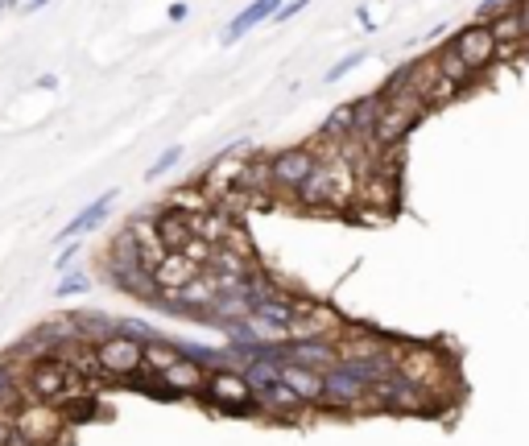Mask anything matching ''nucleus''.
<instances>
[{"mask_svg":"<svg viewBox=\"0 0 529 446\" xmlns=\"http://www.w3.org/2000/svg\"><path fill=\"white\" fill-rule=\"evenodd\" d=\"M319 166V153L310 145H290V149H278L270 157V178H273V195L278 198H298V190L306 187V178Z\"/></svg>","mask_w":529,"mask_h":446,"instance_id":"f257e3e1","label":"nucleus"},{"mask_svg":"<svg viewBox=\"0 0 529 446\" xmlns=\"http://www.w3.org/2000/svg\"><path fill=\"white\" fill-rule=\"evenodd\" d=\"M368 405H377V410H393V413H426L431 410V389H422L418 380L397 368L393 376L372 384V393H368Z\"/></svg>","mask_w":529,"mask_h":446,"instance_id":"f03ea898","label":"nucleus"},{"mask_svg":"<svg viewBox=\"0 0 529 446\" xmlns=\"http://www.w3.org/2000/svg\"><path fill=\"white\" fill-rule=\"evenodd\" d=\"M96 368L108 380H133L145 376V343L128 340V335H112L96 348Z\"/></svg>","mask_w":529,"mask_h":446,"instance_id":"7ed1b4c3","label":"nucleus"},{"mask_svg":"<svg viewBox=\"0 0 529 446\" xmlns=\"http://www.w3.org/2000/svg\"><path fill=\"white\" fill-rule=\"evenodd\" d=\"M203 397H207V401H216L219 410H228V413H232V410H236V413L260 410V405H257V393H252V384L244 380L240 368H219V372H211V376H207Z\"/></svg>","mask_w":529,"mask_h":446,"instance_id":"20e7f679","label":"nucleus"},{"mask_svg":"<svg viewBox=\"0 0 529 446\" xmlns=\"http://www.w3.org/2000/svg\"><path fill=\"white\" fill-rule=\"evenodd\" d=\"M340 314L323 302H310V298H298V314L290 322V343H306V340H340Z\"/></svg>","mask_w":529,"mask_h":446,"instance_id":"39448f33","label":"nucleus"},{"mask_svg":"<svg viewBox=\"0 0 529 446\" xmlns=\"http://www.w3.org/2000/svg\"><path fill=\"white\" fill-rule=\"evenodd\" d=\"M63 426H66V413L58 410V405H42V401H29L25 410L13 418V430L34 446H55L58 434H63Z\"/></svg>","mask_w":529,"mask_h":446,"instance_id":"423d86ee","label":"nucleus"},{"mask_svg":"<svg viewBox=\"0 0 529 446\" xmlns=\"http://www.w3.org/2000/svg\"><path fill=\"white\" fill-rule=\"evenodd\" d=\"M451 50H455L475 75L488 71V66H493L496 58H501V42H496L493 29L480 25V21H472V25L459 29V34L451 37Z\"/></svg>","mask_w":529,"mask_h":446,"instance_id":"0eeeda50","label":"nucleus"},{"mask_svg":"<svg viewBox=\"0 0 529 446\" xmlns=\"http://www.w3.org/2000/svg\"><path fill=\"white\" fill-rule=\"evenodd\" d=\"M327 380V397L323 405H331V410H360V405H368V393H372V384H364L356 372H351L348 364H335L331 372L323 376Z\"/></svg>","mask_w":529,"mask_h":446,"instance_id":"6e6552de","label":"nucleus"},{"mask_svg":"<svg viewBox=\"0 0 529 446\" xmlns=\"http://www.w3.org/2000/svg\"><path fill=\"white\" fill-rule=\"evenodd\" d=\"M207 376H211V372H207L198 360L178 356V364H170L162 376H153V380L162 384L166 397H195V393H203V389H207Z\"/></svg>","mask_w":529,"mask_h":446,"instance_id":"1a4fd4ad","label":"nucleus"},{"mask_svg":"<svg viewBox=\"0 0 529 446\" xmlns=\"http://www.w3.org/2000/svg\"><path fill=\"white\" fill-rule=\"evenodd\" d=\"M410 87L426 99V107H434V104H443V99H455L459 96L455 83L443 79L439 63H434V54H431V58H422V63H410Z\"/></svg>","mask_w":529,"mask_h":446,"instance_id":"9d476101","label":"nucleus"},{"mask_svg":"<svg viewBox=\"0 0 529 446\" xmlns=\"http://www.w3.org/2000/svg\"><path fill=\"white\" fill-rule=\"evenodd\" d=\"M112 203H117V190H104V195H99V198H91V203L83 207L79 215H71V219H66V228H63V232H58V244H75V240H79V236L96 232L99 223L108 219Z\"/></svg>","mask_w":529,"mask_h":446,"instance_id":"9b49d317","label":"nucleus"},{"mask_svg":"<svg viewBox=\"0 0 529 446\" xmlns=\"http://www.w3.org/2000/svg\"><path fill=\"white\" fill-rule=\"evenodd\" d=\"M281 5H286V0H252V5H244V9L236 13V17L224 25L219 42H224V46H232V42H240V37H249L252 29L260 25V21H273V17H278V9H281Z\"/></svg>","mask_w":529,"mask_h":446,"instance_id":"f8f14e48","label":"nucleus"},{"mask_svg":"<svg viewBox=\"0 0 529 446\" xmlns=\"http://www.w3.org/2000/svg\"><path fill=\"white\" fill-rule=\"evenodd\" d=\"M290 364H302L310 372L327 376L335 364H343V356L335 348V340H306V343H290Z\"/></svg>","mask_w":529,"mask_h":446,"instance_id":"ddd939ff","label":"nucleus"},{"mask_svg":"<svg viewBox=\"0 0 529 446\" xmlns=\"http://www.w3.org/2000/svg\"><path fill=\"white\" fill-rule=\"evenodd\" d=\"M153 277H158L162 294H178V289H187L190 281H198V277H203V265H195L187 252H170L162 265L153 269Z\"/></svg>","mask_w":529,"mask_h":446,"instance_id":"4468645a","label":"nucleus"},{"mask_svg":"<svg viewBox=\"0 0 529 446\" xmlns=\"http://www.w3.org/2000/svg\"><path fill=\"white\" fill-rule=\"evenodd\" d=\"M153 219H158V236H162L166 252L190 248V240H195V215H182V211H174V207H166V211H158Z\"/></svg>","mask_w":529,"mask_h":446,"instance_id":"2eb2a0df","label":"nucleus"},{"mask_svg":"<svg viewBox=\"0 0 529 446\" xmlns=\"http://www.w3.org/2000/svg\"><path fill=\"white\" fill-rule=\"evenodd\" d=\"M281 380H286L306 405H323V397H327L323 372H310V368H302V364H281Z\"/></svg>","mask_w":529,"mask_h":446,"instance_id":"dca6fc26","label":"nucleus"},{"mask_svg":"<svg viewBox=\"0 0 529 446\" xmlns=\"http://www.w3.org/2000/svg\"><path fill=\"white\" fill-rule=\"evenodd\" d=\"M257 405H260V413H273V418H302L306 413V401L290 389L286 380H278L273 389L257 393Z\"/></svg>","mask_w":529,"mask_h":446,"instance_id":"f3484780","label":"nucleus"},{"mask_svg":"<svg viewBox=\"0 0 529 446\" xmlns=\"http://www.w3.org/2000/svg\"><path fill=\"white\" fill-rule=\"evenodd\" d=\"M75 327H79V340L99 348L104 340L120 335V319H108V314H91V310H75Z\"/></svg>","mask_w":529,"mask_h":446,"instance_id":"a211bd4d","label":"nucleus"},{"mask_svg":"<svg viewBox=\"0 0 529 446\" xmlns=\"http://www.w3.org/2000/svg\"><path fill=\"white\" fill-rule=\"evenodd\" d=\"M434 63H439L443 79H447V83H455L459 91H463V87H472V83H475V71H472V66L463 63V58H459L455 50H451V46H443V50H434Z\"/></svg>","mask_w":529,"mask_h":446,"instance_id":"6ab92c4d","label":"nucleus"},{"mask_svg":"<svg viewBox=\"0 0 529 446\" xmlns=\"http://www.w3.org/2000/svg\"><path fill=\"white\" fill-rule=\"evenodd\" d=\"M488 29H493V37L501 42V54H509L513 46L525 42V29H521V17H517V5H513L509 13H501L496 21H488Z\"/></svg>","mask_w":529,"mask_h":446,"instance_id":"aec40b11","label":"nucleus"},{"mask_svg":"<svg viewBox=\"0 0 529 446\" xmlns=\"http://www.w3.org/2000/svg\"><path fill=\"white\" fill-rule=\"evenodd\" d=\"M240 372H244V380L252 384V393H265V389H273V384L281 380V364H273V360H252Z\"/></svg>","mask_w":529,"mask_h":446,"instance_id":"412c9836","label":"nucleus"},{"mask_svg":"<svg viewBox=\"0 0 529 446\" xmlns=\"http://www.w3.org/2000/svg\"><path fill=\"white\" fill-rule=\"evenodd\" d=\"M182 348L174 343H145V376H162L170 364H178Z\"/></svg>","mask_w":529,"mask_h":446,"instance_id":"4be33fe9","label":"nucleus"},{"mask_svg":"<svg viewBox=\"0 0 529 446\" xmlns=\"http://www.w3.org/2000/svg\"><path fill=\"white\" fill-rule=\"evenodd\" d=\"M178 161H182V145H166V149L149 161V170H145V178H149V182H153V178H162V174H170L174 166H178Z\"/></svg>","mask_w":529,"mask_h":446,"instance_id":"5701e85b","label":"nucleus"},{"mask_svg":"<svg viewBox=\"0 0 529 446\" xmlns=\"http://www.w3.org/2000/svg\"><path fill=\"white\" fill-rule=\"evenodd\" d=\"M87 289H91V277L83 273V269H71V273L55 286V294L58 298H79V294H87Z\"/></svg>","mask_w":529,"mask_h":446,"instance_id":"b1692460","label":"nucleus"},{"mask_svg":"<svg viewBox=\"0 0 529 446\" xmlns=\"http://www.w3.org/2000/svg\"><path fill=\"white\" fill-rule=\"evenodd\" d=\"M120 335H128V340H137V343H162L158 327H149V322H141V319H125L120 322Z\"/></svg>","mask_w":529,"mask_h":446,"instance_id":"393cba45","label":"nucleus"},{"mask_svg":"<svg viewBox=\"0 0 529 446\" xmlns=\"http://www.w3.org/2000/svg\"><path fill=\"white\" fill-rule=\"evenodd\" d=\"M364 58H368V50H351V54H343L340 63H335L331 71H327V83H340L343 75H351V71H356L360 63H364Z\"/></svg>","mask_w":529,"mask_h":446,"instance_id":"a878e982","label":"nucleus"},{"mask_svg":"<svg viewBox=\"0 0 529 446\" xmlns=\"http://www.w3.org/2000/svg\"><path fill=\"white\" fill-rule=\"evenodd\" d=\"M513 5H517V0H480V9H475V21H480V25H488V21H496L501 13H509Z\"/></svg>","mask_w":529,"mask_h":446,"instance_id":"bb28decb","label":"nucleus"},{"mask_svg":"<svg viewBox=\"0 0 529 446\" xmlns=\"http://www.w3.org/2000/svg\"><path fill=\"white\" fill-rule=\"evenodd\" d=\"M302 9H310V0H286V5L278 9V17H273V21H278V25H286V21H294Z\"/></svg>","mask_w":529,"mask_h":446,"instance_id":"cd10ccee","label":"nucleus"},{"mask_svg":"<svg viewBox=\"0 0 529 446\" xmlns=\"http://www.w3.org/2000/svg\"><path fill=\"white\" fill-rule=\"evenodd\" d=\"M75 257H79V244H63V252L55 257V269L66 273V265H75Z\"/></svg>","mask_w":529,"mask_h":446,"instance_id":"c85d7f7f","label":"nucleus"},{"mask_svg":"<svg viewBox=\"0 0 529 446\" xmlns=\"http://www.w3.org/2000/svg\"><path fill=\"white\" fill-rule=\"evenodd\" d=\"M166 17H170V25H182V21L190 17V5H187V0H174L170 9H166Z\"/></svg>","mask_w":529,"mask_h":446,"instance_id":"c756f323","label":"nucleus"},{"mask_svg":"<svg viewBox=\"0 0 529 446\" xmlns=\"http://www.w3.org/2000/svg\"><path fill=\"white\" fill-rule=\"evenodd\" d=\"M517 17H521V29H525V42H529V0H517Z\"/></svg>","mask_w":529,"mask_h":446,"instance_id":"7c9ffc66","label":"nucleus"},{"mask_svg":"<svg viewBox=\"0 0 529 446\" xmlns=\"http://www.w3.org/2000/svg\"><path fill=\"white\" fill-rule=\"evenodd\" d=\"M46 5H50V0H25V5H21V13H42Z\"/></svg>","mask_w":529,"mask_h":446,"instance_id":"2f4dec72","label":"nucleus"},{"mask_svg":"<svg viewBox=\"0 0 529 446\" xmlns=\"http://www.w3.org/2000/svg\"><path fill=\"white\" fill-rule=\"evenodd\" d=\"M37 87H42V91H55L58 87V75H42V79H37Z\"/></svg>","mask_w":529,"mask_h":446,"instance_id":"473e14b6","label":"nucleus"},{"mask_svg":"<svg viewBox=\"0 0 529 446\" xmlns=\"http://www.w3.org/2000/svg\"><path fill=\"white\" fill-rule=\"evenodd\" d=\"M21 5H25V0H0V17H5L9 9H21Z\"/></svg>","mask_w":529,"mask_h":446,"instance_id":"72a5a7b5","label":"nucleus"},{"mask_svg":"<svg viewBox=\"0 0 529 446\" xmlns=\"http://www.w3.org/2000/svg\"><path fill=\"white\" fill-rule=\"evenodd\" d=\"M9 446H34V442H25V438H21V434H13V442Z\"/></svg>","mask_w":529,"mask_h":446,"instance_id":"f704fd0d","label":"nucleus"},{"mask_svg":"<svg viewBox=\"0 0 529 446\" xmlns=\"http://www.w3.org/2000/svg\"><path fill=\"white\" fill-rule=\"evenodd\" d=\"M0 421H9V418H5V413H0Z\"/></svg>","mask_w":529,"mask_h":446,"instance_id":"c9c22d12","label":"nucleus"}]
</instances>
